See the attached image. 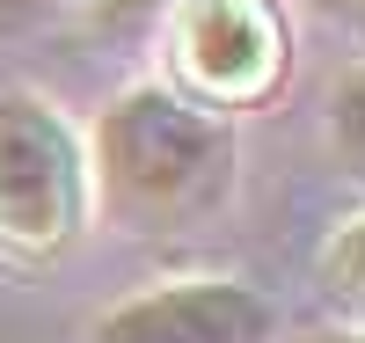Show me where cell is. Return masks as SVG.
<instances>
[{"label":"cell","mask_w":365,"mask_h":343,"mask_svg":"<svg viewBox=\"0 0 365 343\" xmlns=\"http://www.w3.org/2000/svg\"><path fill=\"white\" fill-rule=\"evenodd\" d=\"M88 146V190L125 234H190L234 198V124L161 81L125 88Z\"/></svg>","instance_id":"obj_1"},{"label":"cell","mask_w":365,"mask_h":343,"mask_svg":"<svg viewBox=\"0 0 365 343\" xmlns=\"http://www.w3.org/2000/svg\"><path fill=\"white\" fill-rule=\"evenodd\" d=\"M96 220L88 190V146L66 110L0 88V256L15 263H58Z\"/></svg>","instance_id":"obj_2"},{"label":"cell","mask_w":365,"mask_h":343,"mask_svg":"<svg viewBox=\"0 0 365 343\" xmlns=\"http://www.w3.org/2000/svg\"><path fill=\"white\" fill-rule=\"evenodd\" d=\"M175 96L212 117L256 110L292 73V22L278 0H182L168 15Z\"/></svg>","instance_id":"obj_3"},{"label":"cell","mask_w":365,"mask_h":343,"mask_svg":"<svg viewBox=\"0 0 365 343\" xmlns=\"http://www.w3.org/2000/svg\"><path fill=\"white\" fill-rule=\"evenodd\" d=\"M88 343H278V307L241 277H161L103 307Z\"/></svg>","instance_id":"obj_4"},{"label":"cell","mask_w":365,"mask_h":343,"mask_svg":"<svg viewBox=\"0 0 365 343\" xmlns=\"http://www.w3.org/2000/svg\"><path fill=\"white\" fill-rule=\"evenodd\" d=\"M322 292H329L336 314H351L344 329H365V212L329 234V248H322Z\"/></svg>","instance_id":"obj_5"},{"label":"cell","mask_w":365,"mask_h":343,"mask_svg":"<svg viewBox=\"0 0 365 343\" xmlns=\"http://www.w3.org/2000/svg\"><path fill=\"white\" fill-rule=\"evenodd\" d=\"M329 161L344 168V183L365 190V66H351L329 88Z\"/></svg>","instance_id":"obj_6"},{"label":"cell","mask_w":365,"mask_h":343,"mask_svg":"<svg viewBox=\"0 0 365 343\" xmlns=\"http://www.w3.org/2000/svg\"><path fill=\"white\" fill-rule=\"evenodd\" d=\"M182 0H88V22L103 29H146V22H168Z\"/></svg>","instance_id":"obj_7"},{"label":"cell","mask_w":365,"mask_h":343,"mask_svg":"<svg viewBox=\"0 0 365 343\" xmlns=\"http://www.w3.org/2000/svg\"><path fill=\"white\" fill-rule=\"evenodd\" d=\"M58 8V0H0V37H8V29H29V22H44Z\"/></svg>","instance_id":"obj_8"},{"label":"cell","mask_w":365,"mask_h":343,"mask_svg":"<svg viewBox=\"0 0 365 343\" xmlns=\"http://www.w3.org/2000/svg\"><path fill=\"white\" fill-rule=\"evenodd\" d=\"M307 8H322L329 22H351V29H365V0H307Z\"/></svg>","instance_id":"obj_9"},{"label":"cell","mask_w":365,"mask_h":343,"mask_svg":"<svg viewBox=\"0 0 365 343\" xmlns=\"http://www.w3.org/2000/svg\"><path fill=\"white\" fill-rule=\"evenodd\" d=\"M299 343H365V329H314V336H299Z\"/></svg>","instance_id":"obj_10"}]
</instances>
